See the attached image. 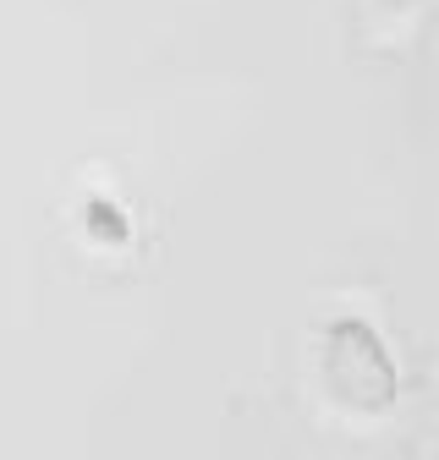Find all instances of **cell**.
I'll list each match as a JSON object with an SVG mask.
<instances>
[{"mask_svg": "<svg viewBox=\"0 0 439 460\" xmlns=\"http://www.w3.org/2000/svg\"><path fill=\"white\" fill-rule=\"evenodd\" d=\"M88 225L99 230L104 242H127V225H121V214L110 208V203H88Z\"/></svg>", "mask_w": 439, "mask_h": 460, "instance_id": "obj_2", "label": "cell"}, {"mask_svg": "<svg viewBox=\"0 0 439 460\" xmlns=\"http://www.w3.org/2000/svg\"><path fill=\"white\" fill-rule=\"evenodd\" d=\"M384 6H390V12H407V6H417V0H384Z\"/></svg>", "mask_w": 439, "mask_h": 460, "instance_id": "obj_3", "label": "cell"}, {"mask_svg": "<svg viewBox=\"0 0 439 460\" xmlns=\"http://www.w3.org/2000/svg\"><path fill=\"white\" fill-rule=\"evenodd\" d=\"M318 378H324V394L346 411H390L401 394L396 357L368 318H336L324 329Z\"/></svg>", "mask_w": 439, "mask_h": 460, "instance_id": "obj_1", "label": "cell"}]
</instances>
